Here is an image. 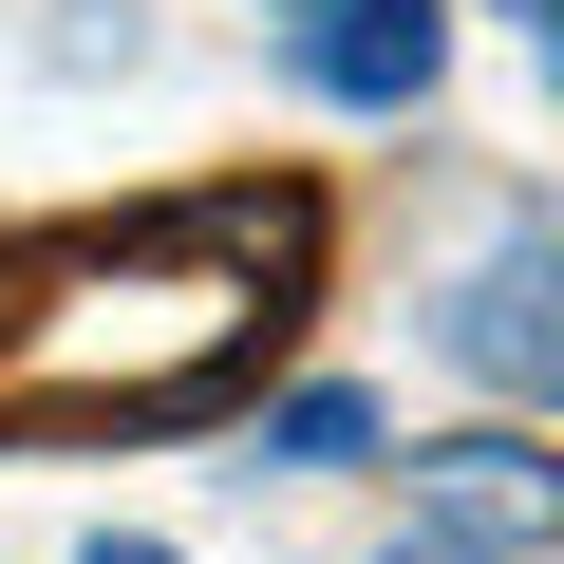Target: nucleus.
Masks as SVG:
<instances>
[{
    "mask_svg": "<svg viewBox=\"0 0 564 564\" xmlns=\"http://www.w3.org/2000/svg\"><path fill=\"white\" fill-rule=\"evenodd\" d=\"M302 188H170L113 226H57L0 263V433L95 452V433H188L263 377L302 321Z\"/></svg>",
    "mask_w": 564,
    "mask_h": 564,
    "instance_id": "f257e3e1",
    "label": "nucleus"
},
{
    "mask_svg": "<svg viewBox=\"0 0 564 564\" xmlns=\"http://www.w3.org/2000/svg\"><path fill=\"white\" fill-rule=\"evenodd\" d=\"M433 339H452V377H489V395L564 414V188H545V207H508V245L433 302Z\"/></svg>",
    "mask_w": 564,
    "mask_h": 564,
    "instance_id": "f03ea898",
    "label": "nucleus"
},
{
    "mask_svg": "<svg viewBox=\"0 0 564 564\" xmlns=\"http://www.w3.org/2000/svg\"><path fill=\"white\" fill-rule=\"evenodd\" d=\"M414 527H452V545H564V452H527V433H433L414 452Z\"/></svg>",
    "mask_w": 564,
    "mask_h": 564,
    "instance_id": "7ed1b4c3",
    "label": "nucleus"
},
{
    "mask_svg": "<svg viewBox=\"0 0 564 564\" xmlns=\"http://www.w3.org/2000/svg\"><path fill=\"white\" fill-rule=\"evenodd\" d=\"M452 76V0H339V20H302V95L339 113H414Z\"/></svg>",
    "mask_w": 564,
    "mask_h": 564,
    "instance_id": "20e7f679",
    "label": "nucleus"
},
{
    "mask_svg": "<svg viewBox=\"0 0 564 564\" xmlns=\"http://www.w3.org/2000/svg\"><path fill=\"white\" fill-rule=\"evenodd\" d=\"M263 452H282V470H358V452H377V395H339V377L263 395Z\"/></svg>",
    "mask_w": 564,
    "mask_h": 564,
    "instance_id": "39448f33",
    "label": "nucleus"
},
{
    "mask_svg": "<svg viewBox=\"0 0 564 564\" xmlns=\"http://www.w3.org/2000/svg\"><path fill=\"white\" fill-rule=\"evenodd\" d=\"M395 564H489V545H452V527H395Z\"/></svg>",
    "mask_w": 564,
    "mask_h": 564,
    "instance_id": "423d86ee",
    "label": "nucleus"
},
{
    "mask_svg": "<svg viewBox=\"0 0 564 564\" xmlns=\"http://www.w3.org/2000/svg\"><path fill=\"white\" fill-rule=\"evenodd\" d=\"M76 564H170V545H76Z\"/></svg>",
    "mask_w": 564,
    "mask_h": 564,
    "instance_id": "0eeeda50",
    "label": "nucleus"
},
{
    "mask_svg": "<svg viewBox=\"0 0 564 564\" xmlns=\"http://www.w3.org/2000/svg\"><path fill=\"white\" fill-rule=\"evenodd\" d=\"M282 20H339V0H282Z\"/></svg>",
    "mask_w": 564,
    "mask_h": 564,
    "instance_id": "6e6552de",
    "label": "nucleus"
},
{
    "mask_svg": "<svg viewBox=\"0 0 564 564\" xmlns=\"http://www.w3.org/2000/svg\"><path fill=\"white\" fill-rule=\"evenodd\" d=\"M545 20H564V0H527V39H545Z\"/></svg>",
    "mask_w": 564,
    "mask_h": 564,
    "instance_id": "1a4fd4ad",
    "label": "nucleus"
}]
</instances>
